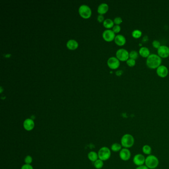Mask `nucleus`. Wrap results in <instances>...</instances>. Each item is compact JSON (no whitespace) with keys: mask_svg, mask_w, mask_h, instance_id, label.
Returning <instances> with one entry per match:
<instances>
[{"mask_svg":"<svg viewBox=\"0 0 169 169\" xmlns=\"http://www.w3.org/2000/svg\"><path fill=\"white\" fill-rule=\"evenodd\" d=\"M146 63L147 66L150 69H157L159 66L161 65L162 58L159 57L158 54H152L147 57Z\"/></svg>","mask_w":169,"mask_h":169,"instance_id":"f257e3e1","label":"nucleus"},{"mask_svg":"<svg viewBox=\"0 0 169 169\" xmlns=\"http://www.w3.org/2000/svg\"><path fill=\"white\" fill-rule=\"evenodd\" d=\"M135 142L133 135L129 134H125L121 139V144L122 147L129 149L134 146Z\"/></svg>","mask_w":169,"mask_h":169,"instance_id":"f03ea898","label":"nucleus"},{"mask_svg":"<svg viewBox=\"0 0 169 169\" xmlns=\"http://www.w3.org/2000/svg\"><path fill=\"white\" fill-rule=\"evenodd\" d=\"M159 164V159L154 155H150L146 157L145 165L149 169H154L157 167Z\"/></svg>","mask_w":169,"mask_h":169,"instance_id":"7ed1b4c3","label":"nucleus"},{"mask_svg":"<svg viewBox=\"0 0 169 169\" xmlns=\"http://www.w3.org/2000/svg\"><path fill=\"white\" fill-rule=\"evenodd\" d=\"M98 158L101 160L105 161L110 159L111 156V151L108 147H102L98 152Z\"/></svg>","mask_w":169,"mask_h":169,"instance_id":"20e7f679","label":"nucleus"},{"mask_svg":"<svg viewBox=\"0 0 169 169\" xmlns=\"http://www.w3.org/2000/svg\"><path fill=\"white\" fill-rule=\"evenodd\" d=\"M129 53L128 51L125 49L121 48L117 50L116 53V57L120 61L125 62L129 59Z\"/></svg>","mask_w":169,"mask_h":169,"instance_id":"39448f33","label":"nucleus"},{"mask_svg":"<svg viewBox=\"0 0 169 169\" xmlns=\"http://www.w3.org/2000/svg\"><path fill=\"white\" fill-rule=\"evenodd\" d=\"M80 15L84 19H87L91 15V10L89 7L86 5H82L78 9Z\"/></svg>","mask_w":169,"mask_h":169,"instance_id":"423d86ee","label":"nucleus"},{"mask_svg":"<svg viewBox=\"0 0 169 169\" xmlns=\"http://www.w3.org/2000/svg\"><path fill=\"white\" fill-rule=\"evenodd\" d=\"M107 64L111 69H117L120 65V61L116 57H111L108 60Z\"/></svg>","mask_w":169,"mask_h":169,"instance_id":"0eeeda50","label":"nucleus"},{"mask_svg":"<svg viewBox=\"0 0 169 169\" xmlns=\"http://www.w3.org/2000/svg\"><path fill=\"white\" fill-rule=\"evenodd\" d=\"M146 157L142 154H137L134 156L133 158V163L134 164L137 166H142L145 165Z\"/></svg>","mask_w":169,"mask_h":169,"instance_id":"6e6552de","label":"nucleus"},{"mask_svg":"<svg viewBox=\"0 0 169 169\" xmlns=\"http://www.w3.org/2000/svg\"><path fill=\"white\" fill-rule=\"evenodd\" d=\"M116 36L115 32H114L113 30L110 29H107L104 31L102 33V36L104 39L108 42H110L114 40Z\"/></svg>","mask_w":169,"mask_h":169,"instance_id":"1a4fd4ad","label":"nucleus"},{"mask_svg":"<svg viewBox=\"0 0 169 169\" xmlns=\"http://www.w3.org/2000/svg\"><path fill=\"white\" fill-rule=\"evenodd\" d=\"M132 154L129 149L123 148L119 152V157L123 161H127L130 159Z\"/></svg>","mask_w":169,"mask_h":169,"instance_id":"9d476101","label":"nucleus"},{"mask_svg":"<svg viewBox=\"0 0 169 169\" xmlns=\"http://www.w3.org/2000/svg\"><path fill=\"white\" fill-rule=\"evenodd\" d=\"M158 55L161 58H166L169 56V47L166 45H161L157 49Z\"/></svg>","mask_w":169,"mask_h":169,"instance_id":"9b49d317","label":"nucleus"},{"mask_svg":"<svg viewBox=\"0 0 169 169\" xmlns=\"http://www.w3.org/2000/svg\"><path fill=\"white\" fill-rule=\"evenodd\" d=\"M156 73L160 78H166L169 73V70L166 66L161 65L156 69Z\"/></svg>","mask_w":169,"mask_h":169,"instance_id":"f8f14e48","label":"nucleus"},{"mask_svg":"<svg viewBox=\"0 0 169 169\" xmlns=\"http://www.w3.org/2000/svg\"><path fill=\"white\" fill-rule=\"evenodd\" d=\"M24 129L27 131H31L33 130L35 127L34 121L31 118H26L23 123Z\"/></svg>","mask_w":169,"mask_h":169,"instance_id":"ddd939ff","label":"nucleus"},{"mask_svg":"<svg viewBox=\"0 0 169 169\" xmlns=\"http://www.w3.org/2000/svg\"><path fill=\"white\" fill-rule=\"evenodd\" d=\"M115 42L118 46H122L125 45L126 43V38L122 34H118L115 37Z\"/></svg>","mask_w":169,"mask_h":169,"instance_id":"4468645a","label":"nucleus"},{"mask_svg":"<svg viewBox=\"0 0 169 169\" xmlns=\"http://www.w3.org/2000/svg\"><path fill=\"white\" fill-rule=\"evenodd\" d=\"M109 10V6L107 3H101L100 4L98 7L97 11L99 14L100 15H103V14L106 13L107 11Z\"/></svg>","mask_w":169,"mask_h":169,"instance_id":"2eb2a0df","label":"nucleus"},{"mask_svg":"<svg viewBox=\"0 0 169 169\" xmlns=\"http://www.w3.org/2000/svg\"><path fill=\"white\" fill-rule=\"evenodd\" d=\"M139 54L143 57H148L150 55V50L146 47H142L139 49Z\"/></svg>","mask_w":169,"mask_h":169,"instance_id":"dca6fc26","label":"nucleus"},{"mask_svg":"<svg viewBox=\"0 0 169 169\" xmlns=\"http://www.w3.org/2000/svg\"><path fill=\"white\" fill-rule=\"evenodd\" d=\"M78 46V42L73 39H70L66 43V46L69 49L75 50Z\"/></svg>","mask_w":169,"mask_h":169,"instance_id":"f3484780","label":"nucleus"},{"mask_svg":"<svg viewBox=\"0 0 169 169\" xmlns=\"http://www.w3.org/2000/svg\"><path fill=\"white\" fill-rule=\"evenodd\" d=\"M103 26L106 28L110 29L113 28L114 26L113 20L110 19H107L103 21Z\"/></svg>","mask_w":169,"mask_h":169,"instance_id":"a211bd4d","label":"nucleus"},{"mask_svg":"<svg viewBox=\"0 0 169 169\" xmlns=\"http://www.w3.org/2000/svg\"><path fill=\"white\" fill-rule=\"evenodd\" d=\"M88 158L89 160L94 162L99 158L98 153H97L95 151H91L88 153Z\"/></svg>","mask_w":169,"mask_h":169,"instance_id":"6ab92c4d","label":"nucleus"},{"mask_svg":"<svg viewBox=\"0 0 169 169\" xmlns=\"http://www.w3.org/2000/svg\"><path fill=\"white\" fill-rule=\"evenodd\" d=\"M142 151L144 154L147 155L148 156L150 155L152 153V148L149 145L146 144V145L143 146L142 148Z\"/></svg>","mask_w":169,"mask_h":169,"instance_id":"aec40b11","label":"nucleus"},{"mask_svg":"<svg viewBox=\"0 0 169 169\" xmlns=\"http://www.w3.org/2000/svg\"><path fill=\"white\" fill-rule=\"evenodd\" d=\"M122 146L121 144L118 143H114L112 144L111 149V150L113 152H120L122 149Z\"/></svg>","mask_w":169,"mask_h":169,"instance_id":"412c9836","label":"nucleus"},{"mask_svg":"<svg viewBox=\"0 0 169 169\" xmlns=\"http://www.w3.org/2000/svg\"><path fill=\"white\" fill-rule=\"evenodd\" d=\"M94 167L97 169H101L103 168L104 166L103 161L98 159L94 162Z\"/></svg>","mask_w":169,"mask_h":169,"instance_id":"4be33fe9","label":"nucleus"},{"mask_svg":"<svg viewBox=\"0 0 169 169\" xmlns=\"http://www.w3.org/2000/svg\"><path fill=\"white\" fill-rule=\"evenodd\" d=\"M141 31L139 29H135L132 32V36L135 39H138L142 36Z\"/></svg>","mask_w":169,"mask_h":169,"instance_id":"5701e85b","label":"nucleus"},{"mask_svg":"<svg viewBox=\"0 0 169 169\" xmlns=\"http://www.w3.org/2000/svg\"><path fill=\"white\" fill-rule=\"evenodd\" d=\"M139 53L135 50L130 51L129 53V57L132 59L136 60L139 57Z\"/></svg>","mask_w":169,"mask_h":169,"instance_id":"b1692460","label":"nucleus"},{"mask_svg":"<svg viewBox=\"0 0 169 169\" xmlns=\"http://www.w3.org/2000/svg\"><path fill=\"white\" fill-rule=\"evenodd\" d=\"M126 62L127 64L130 67H133L136 64V61L135 60L132 59L130 58H129V59L126 61Z\"/></svg>","mask_w":169,"mask_h":169,"instance_id":"393cba45","label":"nucleus"},{"mask_svg":"<svg viewBox=\"0 0 169 169\" xmlns=\"http://www.w3.org/2000/svg\"><path fill=\"white\" fill-rule=\"evenodd\" d=\"M113 21L115 25H119L120 26L123 22V19L120 17H115Z\"/></svg>","mask_w":169,"mask_h":169,"instance_id":"a878e982","label":"nucleus"},{"mask_svg":"<svg viewBox=\"0 0 169 169\" xmlns=\"http://www.w3.org/2000/svg\"><path fill=\"white\" fill-rule=\"evenodd\" d=\"M152 46H153L155 49H158L159 48L161 45V43L160 41L157 40H154L153 42H152Z\"/></svg>","mask_w":169,"mask_h":169,"instance_id":"bb28decb","label":"nucleus"},{"mask_svg":"<svg viewBox=\"0 0 169 169\" xmlns=\"http://www.w3.org/2000/svg\"><path fill=\"white\" fill-rule=\"evenodd\" d=\"M32 158L31 156L27 155L24 159V162L26 164H30L32 162Z\"/></svg>","mask_w":169,"mask_h":169,"instance_id":"cd10ccee","label":"nucleus"},{"mask_svg":"<svg viewBox=\"0 0 169 169\" xmlns=\"http://www.w3.org/2000/svg\"><path fill=\"white\" fill-rule=\"evenodd\" d=\"M112 30L115 33H118L121 30V27L119 25H115L113 27Z\"/></svg>","mask_w":169,"mask_h":169,"instance_id":"c85d7f7f","label":"nucleus"},{"mask_svg":"<svg viewBox=\"0 0 169 169\" xmlns=\"http://www.w3.org/2000/svg\"><path fill=\"white\" fill-rule=\"evenodd\" d=\"M21 169H33L30 164H24L21 167Z\"/></svg>","mask_w":169,"mask_h":169,"instance_id":"c756f323","label":"nucleus"},{"mask_svg":"<svg viewBox=\"0 0 169 169\" xmlns=\"http://www.w3.org/2000/svg\"><path fill=\"white\" fill-rule=\"evenodd\" d=\"M97 20L99 22H101L104 21V17L102 15H99L97 17Z\"/></svg>","mask_w":169,"mask_h":169,"instance_id":"7c9ffc66","label":"nucleus"},{"mask_svg":"<svg viewBox=\"0 0 169 169\" xmlns=\"http://www.w3.org/2000/svg\"><path fill=\"white\" fill-rule=\"evenodd\" d=\"M135 169H149L148 168L146 167V166L144 165H142V166H139V167H137V168Z\"/></svg>","mask_w":169,"mask_h":169,"instance_id":"2f4dec72","label":"nucleus"},{"mask_svg":"<svg viewBox=\"0 0 169 169\" xmlns=\"http://www.w3.org/2000/svg\"><path fill=\"white\" fill-rule=\"evenodd\" d=\"M122 73H123V71H118L116 73V75H117L118 76H120V75H122Z\"/></svg>","mask_w":169,"mask_h":169,"instance_id":"473e14b6","label":"nucleus"}]
</instances>
